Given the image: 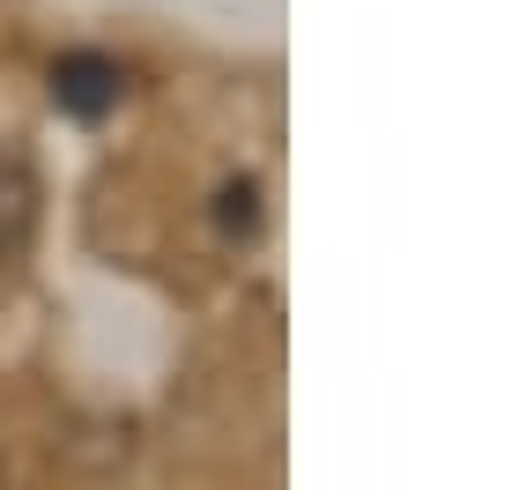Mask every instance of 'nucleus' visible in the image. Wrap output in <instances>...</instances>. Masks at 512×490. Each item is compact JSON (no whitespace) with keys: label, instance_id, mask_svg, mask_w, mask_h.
I'll list each match as a JSON object with an SVG mask.
<instances>
[{"label":"nucleus","instance_id":"obj_1","mask_svg":"<svg viewBox=\"0 0 512 490\" xmlns=\"http://www.w3.org/2000/svg\"><path fill=\"white\" fill-rule=\"evenodd\" d=\"M127 90V75H119V60H104V52H60L52 60V104H60L67 119H104Z\"/></svg>","mask_w":512,"mask_h":490},{"label":"nucleus","instance_id":"obj_2","mask_svg":"<svg viewBox=\"0 0 512 490\" xmlns=\"http://www.w3.org/2000/svg\"><path fill=\"white\" fill-rule=\"evenodd\" d=\"M30 223H38V179H30V164L15 149H0V268L23 260Z\"/></svg>","mask_w":512,"mask_h":490},{"label":"nucleus","instance_id":"obj_3","mask_svg":"<svg viewBox=\"0 0 512 490\" xmlns=\"http://www.w3.org/2000/svg\"><path fill=\"white\" fill-rule=\"evenodd\" d=\"M216 223H223V238H253L260 231V186L253 179H231L216 194Z\"/></svg>","mask_w":512,"mask_h":490}]
</instances>
